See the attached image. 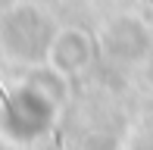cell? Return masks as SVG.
<instances>
[{"instance_id": "cell-1", "label": "cell", "mask_w": 153, "mask_h": 150, "mask_svg": "<svg viewBox=\"0 0 153 150\" xmlns=\"http://www.w3.org/2000/svg\"><path fill=\"white\" fill-rule=\"evenodd\" d=\"M0 106H6V94H3V88H0Z\"/></svg>"}]
</instances>
